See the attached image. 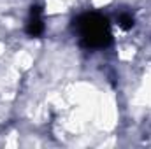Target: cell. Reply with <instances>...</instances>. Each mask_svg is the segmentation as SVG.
Here are the masks:
<instances>
[{"label": "cell", "mask_w": 151, "mask_h": 149, "mask_svg": "<svg viewBox=\"0 0 151 149\" xmlns=\"http://www.w3.org/2000/svg\"><path fill=\"white\" fill-rule=\"evenodd\" d=\"M74 32L81 46L88 49H104L113 44V34L109 19L99 12H86L74 19Z\"/></svg>", "instance_id": "cell-1"}, {"label": "cell", "mask_w": 151, "mask_h": 149, "mask_svg": "<svg viewBox=\"0 0 151 149\" xmlns=\"http://www.w3.org/2000/svg\"><path fill=\"white\" fill-rule=\"evenodd\" d=\"M27 34L30 37H40L44 34V21H42V9L39 5L30 7V14L27 19Z\"/></svg>", "instance_id": "cell-2"}, {"label": "cell", "mask_w": 151, "mask_h": 149, "mask_svg": "<svg viewBox=\"0 0 151 149\" xmlns=\"http://www.w3.org/2000/svg\"><path fill=\"white\" fill-rule=\"evenodd\" d=\"M118 25H119L123 30L132 28V27H134V16H132L130 12H121V14L118 16Z\"/></svg>", "instance_id": "cell-3"}]
</instances>
